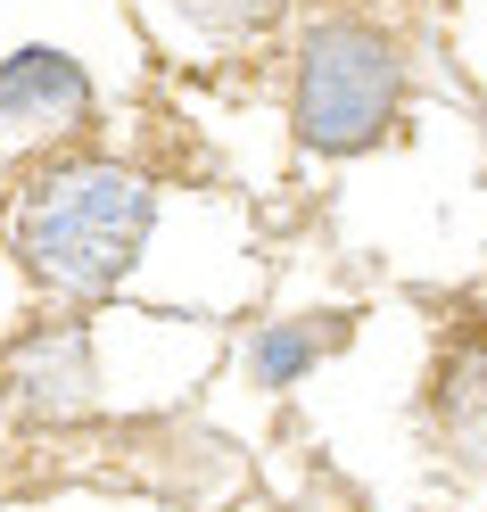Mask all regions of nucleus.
Segmentation results:
<instances>
[{"mask_svg":"<svg viewBox=\"0 0 487 512\" xmlns=\"http://www.w3.org/2000/svg\"><path fill=\"white\" fill-rule=\"evenodd\" d=\"M9 397L34 422H83L100 405V347L91 323H42L34 339H17L9 356Z\"/></svg>","mask_w":487,"mask_h":512,"instance_id":"20e7f679","label":"nucleus"},{"mask_svg":"<svg viewBox=\"0 0 487 512\" xmlns=\"http://www.w3.org/2000/svg\"><path fill=\"white\" fill-rule=\"evenodd\" d=\"M430 438L463 471H487V339L446 347L430 372Z\"/></svg>","mask_w":487,"mask_h":512,"instance_id":"39448f33","label":"nucleus"},{"mask_svg":"<svg viewBox=\"0 0 487 512\" xmlns=\"http://www.w3.org/2000/svg\"><path fill=\"white\" fill-rule=\"evenodd\" d=\"M405 108V58L372 17H322L298 42V75H289V124L314 157H355L388 141Z\"/></svg>","mask_w":487,"mask_h":512,"instance_id":"f03ea898","label":"nucleus"},{"mask_svg":"<svg viewBox=\"0 0 487 512\" xmlns=\"http://www.w3.org/2000/svg\"><path fill=\"white\" fill-rule=\"evenodd\" d=\"M331 347H339V323H322V314H298V323H256V339H248V380H256V389H298Z\"/></svg>","mask_w":487,"mask_h":512,"instance_id":"423d86ee","label":"nucleus"},{"mask_svg":"<svg viewBox=\"0 0 487 512\" xmlns=\"http://www.w3.org/2000/svg\"><path fill=\"white\" fill-rule=\"evenodd\" d=\"M91 116H100V91H91L83 58H67V50L0 58V141L9 149H58V141L91 133Z\"/></svg>","mask_w":487,"mask_h":512,"instance_id":"7ed1b4c3","label":"nucleus"},{"mask_svg":"<svg viewBox=\"0 0 487 512\" xmlns=\"http://www.w3.org/2000/svg\"><path fill=\"white\" fill-rule=\"evenodd\" d=\"M157 232V182L116 157H58L9 207L17 265L67 306H100L133 281L141 248Z\"/></svg>","mask_w":487,"mask_h":512,"instance_id":"f257e3e1","label":"nucleus"},{"mask_svg":"<svg viewBox=\"0 0 487 512\" xmlns=\"http://www.w3.org/2000/svg\"><path fill=\"white\" fill-rule=\"evenodd\" d=\"M166 9L207 42H256L265 25L281 17V0H166Z\"/></svg>","mask_w":487,"mask_h":512,"instance_id":"0eeeda50","label":"nucleus"}]
</instances>
